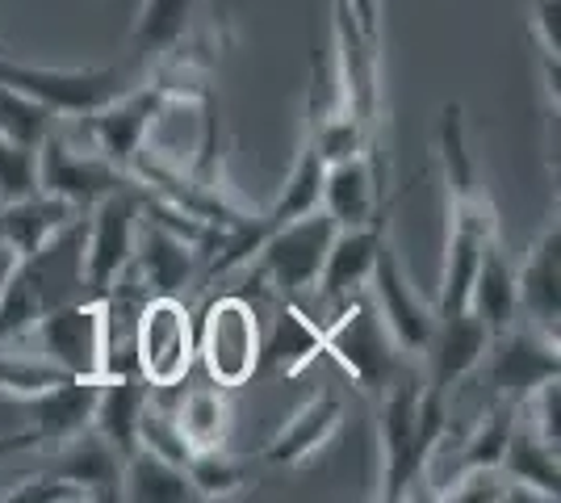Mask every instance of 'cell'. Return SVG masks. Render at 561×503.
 I'll use <instances>...</instances> for the list:
<instances>
[{
  "instance_id": "cell-36",
  "label": "cell",
  "mask_w": 561,
  "mask_h": 503,
  "mask_svg": "<svg viewBox=\"0 0 561 503\" xmlns=\"http://www.w3.org/2000/svg\"><path fill=\"white\" fill-rule=\"evenodd\" d=\"M515 415L528 424V428L537 432L545 445H553L561 449V378H549V382H540L519 408Z\"/></svg>"
},
{
  "instance_id": "cell-3",
  "label": "cell",
  "mask_w": 561,
  "mask_h": 503,
  "mask_svg": "<svg viewBox=\"0 0 561 503\" xmlns=\"http://www.w3.org/2000/svg\"><path fill=\"white\" fill-rule=\"evenodd\" d=\"M323 357H331L365 395H381L398 374V344L381 323L374 298L360 289L340 302V315L323 323Z\"/></svg>"
},
{
  "instance_id": "cell-34",
  "label": "cell",
  "mask_w": 561,
  "mask_h": 503,
  "mask_svg": "<svg viewBox=\"0 0 561 503\" xmlns=\"http://www.w3.org/2000/svg\"><path fill=\"white\" fill-rule=\"evenodd\" d=\"M55 114H50L47 105H38L34 96L18 93V89H9V84H0V135L4 139H13V144H25V147H38L47 139L50 130H55Z\"/></svg>"
},
{
  "instance_id": "cell-1",
  "label": "cell",
  "mask_w": 561,
  "mask_h": 503,
  "mask_svg": "<svg viewBox=\"0 0 561 503\" xmlns=\"http://www.w3.org/2000/svg\"><path fill=\"white\" fill-rule=\"evenodd\" d=\"M377 457L381 479L377 500H407L427 479V466L448 436V395L423 386L415 374H398L377 395Z\"/></svg>"
},
{
  "instance_id": "cell-29",
  "label": "cell",
  "mask_w": 561,
  "mask_h": 503,
  "mask_svg": "<svg viewBox=\"0 0 561 503\" xmlns=\"http://www.w3.org/2000/svg\"><path fill=\"white\" fill-rule=\"evenodd\" d=\"M323 172H328V160L319 156V147L302 139L298 147V160L289 168V176H285V190L280 197L268 206V210H260L256 215V231H260V243L268 231H277L285 222H294V218L310 215V210H319V197H323Z\"/></svg>"
},
{
  "instance_id": "cell-21",
  "label": "cell",
  "mask_w": 561,
  "mask_h": 503,
  "mask_svg": "<svg viewBox=\"0 0 561 503\" xmlns=\"http://www.w3.org/2000/svg\"><path fill=\"white\" fill-rule=\"evenodd\" d=\"M323 357V323L298 307V298H280V311L273 332L260 344V369L298 378L306 365Z\"/></svg>"
},
{
  "instance_id": "cell-17",
  "label": "cell",
  "mask_w": 561,
  "mask_h": 503,
  "mask_svg": "<svg viewBox=\"0 0 561 503\" xmlns=\"http://www.w3.org/2000/svg\"><path fill=\"white\" fill-rule=\"evenodd\" d=\"M386 218L390 215H377L374 222H360V227H335L328 261H323V273H319V286H314L328 302H344V298L369 286L377 248L390 236Z\"/></svg>"
},
{
  "instance_id": "cell-10",
  "label": "cell",
  "mask_w": 561,
  "mask_h": 503,
  "mask_svg": "<svg viewBox=\"0 0 561 503\" xmlns=\"http://www.w3.org/2000/svg\"><path fill=\"white\" fill-rule=\"evenodd\" d=\"M168 110V96L151 84V80H135L122 96H114L110 105H101L89 118H76L84 139L96 156H105L114 168L130 172L139 151L151 139V126L160 122V114Z\"/></svg>"
},
{
  "instance_id": "cell-24",
  "label": "cell",
  "mask_w": 561,
  "mask_h": 503,
  "mask_svg": "<svg viewBox=\"0 0 561 503\" xmlns=\"http://www.w3.org/2000/svg\"><path fill=\"white\" fill-rule=\"evenodd\" d=\"M50 470L71 479L76 487H84L93 500H117L122 454L96 428H80L76 436L59 441V461Z\"/></svg>"
},
{
  "instance_id": "cell-5",
  "label": "cell",
  "mask_w": 561,
  "mask_h": 503,
  "mask_svg": "<svg viewBox=\"0 0 561 503\" xmlns=\"http://www.w3.org/2000/svg\"><path fill=\"white\" fill-rule=\"evenodd\" d=\"M0 84L34 96L55 118H89L101 105L122 96L135 80L126 68H43L0 55Z\"/></svg>"
},
{
  "instance_id": "cell-33",
  "label": "cell",
  "mask_w": 561,
  "mask_h": 503,
  "mask_svg": "<svg viewBox=\"0 0 561 503\" xmlns=\"http://www.w3.org/2000/svg\"><path fill=\"white\" fill-rule=\"evenodd\" d=\"M71 374H64L55 361H47L43 353H22V348H13V344H4L0 348V395H9V399H34V395H47L55 386H64Z\"/></svg>"
},
{
  "instance_id": "cell-4",
  "label": "cell",
  "mask_w": 561,
  "mask_h": 503,
  "mask_svg": "<svg viewBox=\"0 0 561 503\" xmlns=\"http://www.w3.org/2000/svg\"><path fill=\"white\" fill-rule=\"evenodd\" d=\"M197 361V328L181 294H147L135 319V374L151 390L185 386Z\"/></svg>"
},
{
  "instance_id": "cell-18",
  "label": "cell",
  "mask_w": 561,
  "mask_h": 503,
  "mask_svg": "<svg viewBox=\"0 0 561 503\" xmlns=\"http://www.w3.org/2000/svg\"><path fill=\"white\" fill-rule=\"evenodd\" d=\"M80 215L84 210L71 206L68 197H55L47 190L22 193V197L0 202V240L9 243L18 256H30L47 240H55L64 227H71Z\"/></svg>"
},
{
  "instance_id": "cell-6",
  "label": "cell",
  "mask_w": 561,
  "mask_h": 503,
  "mask_svg": "<svg viewBox=\"0 0 561 503\" xmlns=\"http://www.w3.org/2000/svg\"><path fill=\"white\" fill-rule=\"evenodd\" d=\"M260 344H264V328H260L252 298L222 294L206 307L202 328H197V357L214 386L234 390V386L252 382L260 374Z\"/></svg>"
},
{
  "instance_id": "cell-15",
  "label": "cell",
  "mask_w": 561,
  "mask_h": 503,
  "mask_svg": "<svg viewBox=\"0 0 561 503\" xmlns=\"http://www.w3.org/2000/svg\"><path fill=\"white\" fill-rule=\"evenodd\" d=\"M486 344H491V328L469 307L453 315H436L432 340L423 348V386L453 395V386H461L482 365Z\"/></svg>"
},
{
  "instance_id": "cell-27",
  "label": "cell",
  "mask_w": 561,
  "mask_h": 503,
  "mask_svg": "<svg viewBox=\"0 0 561 503\" xmlns=\"http://www.w3.org/2000/svg\"><path fill=\"white\" fill-rule=\"evenodd\" d=\"M93 403H96V382L68 378V382L47 390V395L25 399V411H30V428L38 432V441L43 445H59V441L76 436L80 428H89Z\"/></svg>"
},
{
  "instance_id": "cell-9",
  "label": "cell",
  "mask_w": 561,
  "mask_h": 503,
  "mask_svg": "<svg viewBox=\"0 0 561 503\" xmlns=\"http://www.w3.org/2000/svg\"><path fill=\"white\" fill-rule=\"evenodd\" d=\"M331 236H335V222L323 210H310V215L268 231L264 243L256 248V256H252L256 261L252 268H256L260 282L277 289L280 298H298V294L319 286Z\"/></svg>"
},
{
  "instance_id": "cell-7",
  "label": "cell",
  "mask_w": 561,
  "mask_h": 503,
  "mask_svg": "<svg viewBox=\"0 0 561 503\" xmlns=\"http://www.w3.org/2000/svg\"><path fill=\"white\" fill-rule=\"evenodd\" d=\"M22 340H38V353L71 378L101 382L105 378V294H84L55 307Z\"/></svg>"
},
{
  "instance_id": "cell-28",
  "label": "cell",
  "mask_w": 561,
  "mask_h": 503,
  "mask_svg": "<svg viewBox=\"0 0 561 503\" xmlns=\"http://www.w3.org/2000/svg\"><path fill=\"white\" fill-rule=\"evenodd\" d=\"M117 500L130 503H188L193 482H188L185 466L168 461V457L151 454V449H135L130 457H122V482H117Z\"/></svg>"
},
{
  "instance_id": "cell-40",
  "label": "cell",
  "mask_w": 561,
  "mask_h": 503,
  "mask_svg": "<svg viewBox=\"0 0 561 503\" xmlns=\"http://www.w3.org/2000/svg\"><path fill=\"white\" fill-rule=\"evenodd\" d=\"M528 30H533L540 59H561V0H533Z\"/></svg>"
},
{
  "instance_id": "cell-30",
  "label": "cell",
  "mask_w": 561,
  "mask_h": 503,
  "mask_svg": "<svg viewBox=\"0 0 561 503\" xmlns=\"http://www.w3.org/2000/svg\"><path fill=\"white\" fill-rule=\"evenodd\" d=\"M436 156H440V172H445V197H469V193L486 190L473 151H469V130H466V110L461 101H448L436 122Z\"/></svg>"
},
{
  "instance_id": "cell-31",
  "label": "cell",
  "mask_w": 561,
  "mask_h": 503,
  "mask_svg": "<svg viewBox=\"0 0 561 503\" xmlns=\"http://www.w3.org/2000/svg\"><path fill=\"white\" fill-rule=\"evenodd\" d=\"M202 0H142L139 18H135V55L151 59L168 50L181 34H185L193 18H197Z\"/></svg>"
},
{
  "instance_id": "cell-8",
  "label": "cell",
  "mask_w": 561,
  "mask_h": 503,
  "mask_svg": "<svg viewBox=\"0 0 561 503\" xmlns=\"http://www.w3.org/2000/svg\"><path fill=\"white\" fill-rule=\"evenodd\" d=\"M142 190L147 185H126V190L105 193L96 206L84 210V286L89 294H105L117 277L135 261L142 218Z\"/></svg>"
},
{
  "instance_id": "cell-38",
  "label": "cell",
  "mask_w": 561,
  "mask_h": 503,
  "mask_svg": "<svg viewBox=\"0 0 561 503\" xmlns=\"http://www.w3.org/2000/svg\"><path fill=\"white\" fill-rule=\"evenodd\" d=\"M515 487L507 482V475L499 466H482V470H461L457 479L440 491V500L453 503H503L512 500Z\"/></svg>"
},
{
  "instance_id": "cell-42",
  "label": "cell",
  "mask_w": 561,
  "mask_h": 503,
  "mask_svg": "<svg viewBox=\"0 0 561 503\" xmlns=\"http://www.w3.org/2000/svg\"><path fill=\"white\" fill-rule=\"evenodd\" d=\"M25 449H43V441H38V432L34 428L0 436V461H4V457H13V454H25Z\"/></svg>"
},
{
  "instance_id": "cell-37",
  "label": "cell",
  "mask_w": 561,
  "mask_h": 503,
  "mask_svg": "<svg viewBox=\"0 0 561 503\" xmlns=\"http://www.w3.org/2000/svg\"><path fill=\"white\" fill-rule=\"evenodd\" d=\"M0 503H93V495L71 479H64V475H55V470H38L30 479L13 482L0 495Z\"/></svg>"
},
{
  "instance_id": "cell-16",
  "label": "cell",
  "mask_w": 561,
  "mask_h": 503,
  "mask_svg": "<svg viewBox=\"0 0 561 503\" xmlns=\"http://www.w3.org/2000/svg\"><path fill=\"white\" fill-rule=\"evenodd\" d=\"M319 210L335 222V227H360L386 215L381 206V164L369 151H356L344 160H331L323 172V197Z\"/></svg>"
},
{
  "instance_id": "cell-14",
  "label": "cell",
  "mask_w": 561,
  "mask_h": 503,
  "mask_svg": "<svg viewBox=\"0 0 561 503\" xmlns=\"http://www.w3.org/2000/svg\"><path fill=\"white\" fill-rule=\"evenodd\" d=\"M515 302L528 328L553 335L561 332V222L553 218L540 231L524 261L515 264Z\"/></svg>"
},
{
  "instance_id": "cell-39",
  "label": "cell",
  "mask_w": 561,
  "mask_h": 503,
  "mask_svg": "<svg viewBox=\"0 0 561 503\" xmlns=\"http://www.w3.org/2000/svg\"><path fill=\"white\" fill-rule=\"evenodd\" d=\"M38 190V147L13 144L0 135V202Z\"/></svg>"
},
{
  "instance_id": "cell-22",
  "label": "cell",
  "mask_w": 561,
  "mask_h": 503,
  "mask_svg": "<svg viewBox=\"0 0 561 503\" xmlns=\"http://www.w3.org/2000/svg\"><path fill=\"white\" fill-rule=\"evenodd\" d=\"M151 386L142 382L139 374H110L96 382V403L89 428H96L122 457H130L139 449V420L147 408Z\"/></svg>"
},
{
  "instance_id": "cell-44",
  "label": "cell",
  "mask_w": 561,
  "mask_h": 503,
  "mask_svg": "<svg viewBox=\"0 0 561 503\" xmlns=\"http://www.w3.org/2000/svg\"><path fill=\"white\" fill-rule=\"evenodd\" d=\"M0 55H9V47H4V38H0Z\"/></svg>"
},
{
  "instance_id": "cell-13",
  "label": "cell",
  "mask_w": 561,
  "mask_h": 503,
  "mask_svg": "<svg viewBox=\"0 0 561 503\" xmlns=\"http://www.w3.org/2000/svg\"><path fill=\"white\" fill-rule=\"evenodd\" d=\"M126 185H139V181L130 172L114 168L105 156H96L93 147L80 151L59 130H50L47 139L38 144V190L68 197L71 206H80V210H89L105 193L126 190Z\"/></svg>"
},
{
  "instance_id": "cell-23",
  "label": "cell",
  "mask_w": 561,
  "mask_h": 503,
  "mask_svg": "<svg viewBox=\"0 0 561 503\" xmlns=\"http://www.w3.org/2000/svg\"><path fill=\"white\" fill-rule=\"evenodd\" d=\"M172 415H176V428L185 436L188 454H210V449H227V436L234 424L231 395L222 386H193L172 395Z\"/></svg>"
},
{
  "instance_id": "cell-35",
  "label": "cell",
  "mask_w": 561,
  "mask_h": 503,
  "mask_svg": "<svg viewBox=\"0 0 561 503\" xmlns=\"http://www.w3.org/2000/svg\"><path fill=\"white\" fill-rule=\"evenodd\" d=\"M512 428H515V408L512 403H494V408L478 420V428L466 436V445H461V470L499 466L507 441H512Z\"/></svg>"
},
{
  "instance_id": "cell-43",
  "label": "cell",
  "mask_w": 561,
  "mask_h": 503,
  "mask_svg": "<svg viewBox=\"0 0 561 503\" xmlns=\"http://www.w3.org/2000/svg\"><path fill=\"white\" fill-rule=\"evenodd\" d=\"M18 261H22V256H18V252H13L9 243L0 240V294H4V286H9V277H13V268H18Z\"/></svg>"
},
{
  "instance_id": "cell-25",
  "label": "cell",
  "mask_w": 561,
  "mask_h": 503,
  "mask_svg": "<svg viewBox=\"0 0 561 503\" xmlns=\"http://www.w3.org/2000/svg\"><path fill=\"white\" fill-rule=\"evenodd\" d=\"M499 470L507 475V482H512L515 491H528V495H537V500H561L558 449L545 445L519 415H515L512 441H507V449H503Z\"/></svg>"
},
{
  "instance_id": "cell-12",
  "label": "cell",
  "mask_w": 561,
  "mask_h": 503,
  "mask_svg": "<svg viewBox=\"0 0 561 503\" xmlns=\"http://www.w3.org/2000/svg\"><path fill=\"white\" fill-rule=\"evenodd\" d=\"M365 294L374 298L381 323L394 335L398 353L402 357H423V348L432 340V328H436V302H427L420 289L411 286V277H407V268L398 261L390 236L377 248V261Z\"/></svg>"
},
{
  "instance_id": "cell-32",
  "label": "cell",
  "mask_w": 561,
  "mask_h": 503,
  "mask_svg": "<svg viewBox=\"0 0 561 503\" xmlns=\"http://www.w3.org/2000/svg\"><path fill=\"white\" fill-rule=\"evenodd\" d=\"M185 475L193 482V495L197 500H234L243 495L248 487H256V475L231 457L227 449H210V454H193L185 461Z\"/></svg>"
},
{
  "instance_id": "cell-2",
  "label": "cell",
  "mask_w": 561,
  "mask_h": 503,
  "mask_svg": "<svg viewBox=\"0 0 561 503\" xmlns=\"http://www.w3.org/2000/svg\"><path fill=\"white\" fill-rule=\"evenodd\" d=\"M84 294L89 286H84V215H80L55 240L18 261L9 286L0 294V348L13 340L22 344V335L43 315Z\"/></svg>"
},
{
  "instance_id": "cell-41",
  "label": "cell",
  "mask_w": 561,
  "mask_h": 503,
  "mask_svg": "<svg viewBox=\"0 0 561 503\" xmlns=\"http://www.w3.org/2000/svg\"><path fill=\"white\" fill-rule=\"evenodd\" d=\"M348 4L352 13H356V22H360V30L381 47V0H348Z\"/></svg>"
},
{
  "instance_id": "cell-11",
  "label": "cell",
  "mask_w": 561,
  "mask_h": 503,
  "mask_svg": "<svg viewBox=\"0 0 561 503\" xmlns=\"http://www.w3.org/2000/svg\"><path fill=\"white\" fill-rule=\"evenodd\" d=\"M482 365H486V378H491L499 403H512V408H519L540 382L561 378L558 340L528 328L524 319H515L512 328L491 335Z\"/></svg>"
},
{
  "instance_id": "cell-26",
  "label": "cell",
  "mask_w": 561,
  "mask_h": 503,
  "mask_svg": "<svg viewBox=\"0 0 561 503\" xmlns=\"http://www.w3.org/2000/svg\"><path fill=\"white\" fill-rule=\"evenodd\" d=\"M469 311L478 315L486 328L503 332L519 319V302H515V261L507 256L503 240L494 236L478 261V273H473V286H469Z\"/></svg>"
},
{
  "instance_id": "cell-19",
  "label": "cell",
  "mask_w": 561,
  "mask_h": 503,
  "mask_svg": "<svg viewBox=\"0 0 561 503\" xmlns=\"http://www.w3.org/2000/svg\"><path fill=\"white\" fill-rule=\"evenodd\" d=\"M340 424H344V403L323 390V395L306 399L302 408L280 424L277 436L264 445V461L268 466H306L340 432Z\"/></svg>"
},
{
  "instance_id": "cell-20",
  "label": "cell",
  "mask_w": 561,
  "mask_h": 503,
  "mask_svg": "<svg viewBox=\"0 0 561 503\" xmlns=\"http://www.w3.org/2000/svg\"><path fill=\"white\" fill-rule=\"evenodd\" d=\"M197 252L202 248L188 236L172 231L164 222H151V227H139L130 273L139 277V286H147V294H181V286L193 277Z\"/></svg>"
}]
</instances>
